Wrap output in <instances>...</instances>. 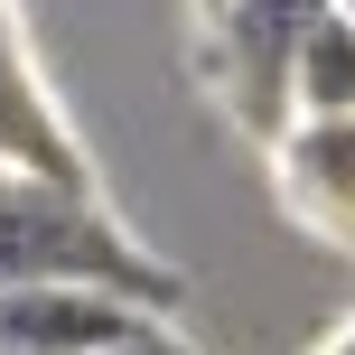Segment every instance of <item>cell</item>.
<instances>
[{
  "instance_id": "6da1fadb",
  "label": "cell",
  "mask_w": 355,
  "mask_h": 355,
  "mask_svg": "<svg viewBox=\"0 0 355 355\" xmlns=\"http://www.w3.org/2000/svg\"><path fill=\"white\" fill-rule=\"evenodd\" d=\"M19 290H122V300L178 318L187 281L103 206V196L47 187V178H0V300Z\"/></svg>"
},
{
  "instance_id": "7a4b0ae2",
  "label": "cell",
  "mask_w": 355,
  "mask_h": 355,
  "mask_svg": "<svg viewBox=\"0 0 355 355\" xmlns=\"http://www.w3.org/2000/svg\"><path fill=\"white\" fill-rule=\"evenodd\" d=\"M327 0H225L206 19V85L243 141L281 150L300 131V66L318 37Z\"/></svg>"
},
{
  "instance_id": "3957f363",
  "label": "cell",
  "mask_w": 355,
  "mask_h": 355,
  "mask_svg": "<svg viewBox=\"0 0 355 355\" xmlns=\"http://www.w3.org/2000/svg\"><path fill=\"white\" fill-rule=\"evenodd\" d=\"M168 327L178 318L122 300V290H19V300H0V346L10 355H131Z\"/></svg>"
},
{
  "instance_id": "277c9868",
  "label": "cell",
  "mask_w": 355,
  "mask_h": 355,
  "mask_svg": "<svg viewBox=\"0 0 355 355\" xmlns=\"http://www.w3.org/2000/svg\"><path fill=\"white\" fill-rule=\"evenodd\" d=\"M0 178H47V187H75V196H103L94 178V150L75 141V122L56 112L47 75H37L28 37H0Z\"/></svg>"
},
{
  "instance_id": "5b68a950",
  "label": "cell",
  "mask_w": 355,
  "mask_h": 355,
  "mask_svg": "<svg viewBox=\"0 0 355 355\" xmlns=\"http://www.w3.org/2000/svg\"><path fill=\"white\" fill-rule=\"evenodd\" d=\"M271 168H281V206L318 243L355 252V122H300L271 150Z\"/></svg>"
},
{
  "instance_id": "8992f818",
  "label": "cell",
  "mask_w": 355,
  "mask_h": 355,
  "mask_svg": "<svg viewBox=\"0 0 355 355\" xmlns=\"http://www.w3.org/2000/svg\"><path fill=\"white\" fill-rule=\"evenodd\" d=\"M300 122H355V19L327 10L300 66Z\"/></svg>"
},
{
  "instance_id": "52a82bcc",
  "label": "cell",
  "mask_w": 355,
  "mask_h": 355,
  "mask_svg": "<svg viewBox=\"0 0 355 355\" xmlns=\"http://www.w3.org/2000/svg\"><path fill=\"white\" fill-rule=\"evenodd\" d=\"M131 355H187V337L168 327V337H150V346H131Z\"/></svg>"
},
{
  "instance_id": "ba28073f",
  "label": "cell",
  "mask_w": 355,
  "mask_h": 355,
  "mask_svg": "<svg viewBox=\"0 0 355 355\" xmlns=\"http://www.w3.org/2000/svg\"><path fill=\"white\" fill-rule=\"evenodd\" d=\"M318 355H355V318H346V327H337V337H327Z\"/></svg>"
},
{
  "instance_id": "9c48e42d",
  "label": "cell",
  "mask_w": 355,
  "mask_h": 355,
  "mask_svg": "<svg viewBox=\"0 0 355 355\" xmlns=\"http://www.w3.org/2000/svg\"><path fill=\"white\" fill-rule=\"evenodd\" d=\"M10 28H19V0H0V37H10Z\"/></svg>"
},
{
  "instance_id": "30bf717a",
  "label": "cell",
  "mask_w": 355,
  "mask_h": 355,
  "mask_svg": "<svg viewBox=\"0 0 355 355\" xmlns=\"http://www.w3.org/2000/svg\"><path fill=\"white\" fill-rule=\"evenodd\" d=\"M215 10H225V0H196V19H215Z\"/></svg>"
},
{
  "instance_id": "8fae6325",
  "label": "cell",
  "mask_w": 355,
  "mask_h": 355,
  "mask_svg": "<svg viewBox=\"0 0 355 355\" xmlns=\"http://www.w3.org/2000/svg\"><path fill=\"white\" fill-rule=\"evenodd\" d=\"M327 10H337V19H355V0H327Z\"/></svg>"
},
{
  "instance_id": "7c38bea8",
  "label": "cell",
  "mask_w": 355,
  "mask_h": 355,
  "mask_svg": "<svg viewBox=\"0 0 355 355\" xmlns=\"http://www.w3.org/2000/svg\"><path fill=\"white\" fill-rule=\"evenodd\" d=\"M0 355H10V346H0Z\"/></svg>"
}]
</instances>
